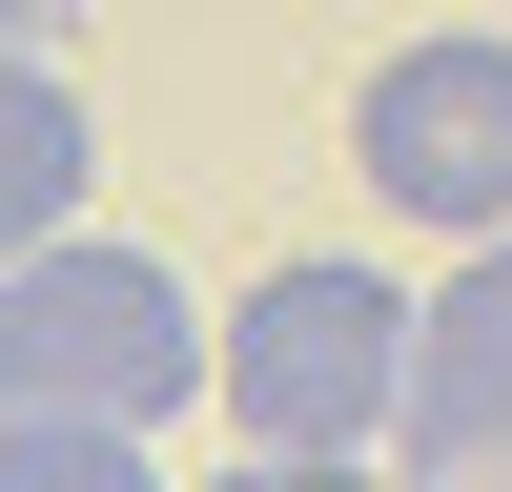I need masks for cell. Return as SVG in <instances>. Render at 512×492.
I'll return each instance as SVG.
<instances>
[{
	"label": "cell",
	"instance_id": "5",
	"mask_svg": "<svg viewBox=\"0 0 512 492\" xmlns=\"http://www.w3.org/2000/svg\"><path fill=\"white\" fill-rule=\"evenodd\" d=\"M82 185H103V123H82V82L0 41V267H21V246H62V226H82Z\"/></svg>",
	"mask_w": 512,
	"mask_h": 492
},
{
	"label": "cell",
	"instance_id": "6",
	"mask_svg": "<svg viewBox=\"0 0 512 492\" xmlns=\"http://www.w3.org/2000/svg\"><path fill=\"white\" fill-rule=\"evenodd\" d=\"M0 492H164V431H103V410H0Z\"/></svg>",
	"mask_w": 512,
	"mask_h": 492
},
{
	"label": "cell",
	"instance_id": "4",
	"mask_svg": "<svg viewBox=\"0 0 512 492\" xmlns=\"http://www.w3.org/2000/svg\"><path fill=\"white\" fill-rule=\"evenodd\" d=\"M390 472L410 492H492L512 472V226L410 308V410H390Z\"/></svg>",
	"mask_w": 512,
	"mask_h": 492
},
{
	"label": "cell",
	"instance_id": "1",
	"mask_svg": "<svg viewBox=\"0 0 512 492\" xmlns=\"http://www.w3.org/2000/svg\"><path fill=\"white\" fill-rule=\"evenodd\" d=\"M185 390H226V328L185 308V267L164 246H21L0 267V410H103V431H164Z\"/></svg>",
	"mask_w": 512,
	"mask_h": 492
},
{
	"label": "cell",
	"instance_id": "9",
	"mask_svg": "<svg viewBox=\"0 0 512 492\" xmlns=\"http://www.w3.org/2000/svg\"><path fill=\"white\" fill-rule=\"evenodd\" d=\"M492 492H512V472H492Z\"/></svg>",
	"mask_w": 512,
	"mask_h": 492
},
{
	"label": "cell",
	"instance_id": "3",
	"mask_svg": "<svg viewBox=\"0 0 512 492\" xmlns=\"http://www.w3.org/2000/svg\"><path fill=\"white\" fill-rule=\"evenodd\" d=\"M349 164H369V205L492 246V226H512V41H492V21L390 41V62L349 82Z\"/></svg>",
	"mask_w": 512,
	"mask_h": 492
},
{
	"label": "cell",
	"instance_id": "7",
	"mask_svg": "<svg viewBox=\"0 0 512 492\" xmlns=\"http://www.w3.org/2000/svg\"><path fill=\"white\" fill-rule=\"evenodd\" d=\"M205 492H390L369 451H246V472H205Z\"/></svg>",
	"mask_w": 512,
	"mask_h": 492
},
{
	"label": "cell",
	"instance_id": "2",
	"mask_svg": "<svg viewBox=\"0 0 512 492\" xmlns=\"http://www.w3.org/2000/svg\"><path fill=\"white\" fill-rule=\"evenodd\" d=\"M226 410H246V451H369L410 410V287L349 267V246L267 267L226 308Z\"/></svg>",
	"mask_w": 512,
	"mask_h": 492
},
{
	"label": "cell",
	"instance_id": "8",
	"mask_svg": "<svg viewBox=\"0 0 512 492\" xmlns=\"http://www.w3.org/2000/svg\"><path fill=\"white\" fill-rule=\"evenodd\" d=\"M62 21H82V0H0V41H21V62H62Z\"/></svg>",
	"mask_w": 512,
	"mask_h": 492
}]
</instances>
